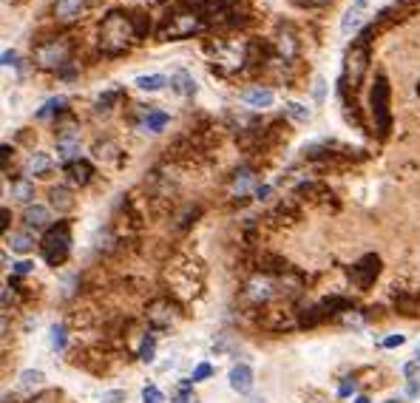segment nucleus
Masks as SVG:
<instances>
[{
    "label": "nucleus",
    "mask_w": 420,
    "mask_h": 403,
    "mask_svg": "<svg viewBox=\"0 0 420 403\" xmlns=\"http://www.w3.org/2000/svg\"><path fill=\"white\" fill-rule=\"evenodd\" d=\"M139 40L136 32H134V23H131V15H122V12H108V18L103 21L100 26V52L108 54V57H117L122 52L131 49V43Z\"/></svg>",
    "instance_id": "f257e3e1"
},
{
    "label": "nucleus",
    "mask_w": 420,
    "mask_h": 403,
    "mask_svg": "<svg viewBox=\"0 0 420 403\" xmlns=\"http://www.w3.org/2000/svg\"><path fill=\"white\" fill-rule=\"evenodd\" d=\"M204 26H207V18L202 9H179L165 18L159 37L162 40H185V37H193L196 32H202Z\"/></svg>",
    "instance_id": "f03ea898"
},
{
    "label": "nucleus",
    "mask_w": 420,
    "mask_h": 403,
    "mask_svg": "<svg viewBox=\"0 0 420 403\" xmlns=\"http://www.w3.org/2000/svg\"><path fill=\"white\" fill-rule=\"evenodd\" d=\"M366 69H369V40L358 37V40L349 46L346 57H344V86L355 91V88L363 83Z\"/></svg>",
    "instance_id": "7ed1b4c3"
},
{
    "label": "nucleus",
    "mask_w": 420,
    "mask_h": 403,
    "mask_svg": "<svg viewBox=\"0 0 420 403\" xmlns=\"http://www.w3.org/2000/svg\"><path fill=\"white\" fill-rule=\"evenodd\" d=\"M369 111H372L378 134L386 136L389 128H392V108H389V83H386L383 74L375 77V86H372V94H369Z\"/></svg>",
    "instance_id": "20e7f679"
},
{
    "label": "nucleus",
    "mask_w": 420,
    "mask_h": 403,
    "mask_svg": "<svg viewBox=\"0 0 420 403\" xmlns=\"http://www.w3.org/2000/svg\"><path fill=\"white\" fill-rule=\"evenodd\" d=\"M71 250V230L66 222H60L57 228H49V233L43 236V259L49 264H60L69 259Z\"/></svg>",
    "instance_id": "39448f33"
},
{
    "label": "nucleus",
    "mask_w": 420,
    "mask_h": 403,
    "mask_svg": "<svg viewBox=\"0 0 420 403\" xmlns=\"http://www.w3.org/2000/svg\"><path fill=\"white\" fill-rule=\"evenodd\" d=\"M35 60L43 69H54V71H66L69 66V43L66 40H49L43 46H37Z\"/></svg>",
    "instance_id": "423d86ee"
},
{
    "label": "nucleus",
    "mask_w": 420,
    "mask_h": 403,
    "mask_svg": "<svg viewBox=\"0 0 420 403\" xmlns=\"http://www.w3.org/2000/svg\"><path fill=\"white\" fill-rule=\"evenodd\" d=\"M247 60L250 57H247V49L242 43H216V49H214V63L222 66V69H228V71L245 69Z\"/></svg>",
    "instance_id": "0eeeda50"
},
{
    "label": "nucleus",
    "mask_w": 420,
    "mask_h": 403,
    "mask_svg": "<svg viewBox=\"0 0 420 403\" xmlns=\"http://www.w3.org/2000/svg\"><path fill=\"white\" fill-rule=\"evenodd\" d=\"M378 273H380V259L375 256V253H369V256H363L358 264H352V270H349V276H352V281L361 287V290H369L372 284H375V279H378Z\"/></svg>",
    "instance_id": "6e6552de"
},
{
    "label": "nucleus",
    "mask_w": 420,
    "mask_h": 403,
    "mask_svg": "<svg viewBox=\"0 0 420 403\" xmlns=\"http://www.w3.org/2000/svg\"><path fill=\"white\" fill-rule=\"evenodd\" d=\"M369 4H372V0H352V6L346 9V15H344V21H341L344 37L358 35V32L363 29V23H366V18H369Z\"/></svg>",
    "instance_id": "1a4fd4ad"
},
{
    "label": "nucleus",
    "mask_w": 420,
    "mask_h": 403,
    "mask_svg": "<svg viewBox=\"0 0 420 403\" xmlns=\"http://www.w3.org/2000/svg\"><path fill=\"white\" fill-rule=\"evenodd\" d=\"M148 321H151L156 329H168L170 324L179 321V307H176L173 301H168V298H159V301H153V304L148 307Z\"/></svg>",
    "instance_id": "9d476101"
},
{
    "label": "nucleus",
    "mask_w": 420,
    "mask_h": 403,
    "mask_svg": "<svg viewBox=\"0 0 420 403\" xmlns=\"http://www.w3.org/2000/svg\"><path fill=\"white\" fill-rule=\"evenodd\" d=\"M276 54H279V60H284V63H290V60L298 54V37H296V32H293L290 26H281V29L276 32Z\"/></svg>",
    "instance_id": "9b49d317"
},
{
    "label": "nucleus",
    "mask_w": 420,
    "mask_h": 403,
    "mask_svg": "<svg viewBox=\"0 0 420 403\" xmlns=\"http://www.w3.org/2000/svg\"><path fill=\"white\" fill-rule=\"evenodd\" d=\"M165 125H168V114H165V111H159V108H142V111H139V117H136V128H139V131L159 134Z\"/></svg>",
    "instance_id": "f8f14e48"
},
{
    "label": "nucleus",
    "mask_w": 420,
    "mask_h": 403,
    "mask_svg": "<svg viewBox=\"0 0 420 403\" xmlns=\"http://www.w3.org/2000/svg\"><path fill=\"white\" fill-rule=\"evenodd\" d=\"M86 6H88V0H54V15L57 21L71 23L86 12Z\"/></svg>",
    "instance_id": "ddd939ff"
},
{
    "label": "nucleus",
    "mask_w": 420,
    "mask_h": 403,
    "mask_svg": "<svg viewBox=\"0 0 420 403\" xmlns=\"http://www.w3.org/2000/svg\"><path fill=\"white\" fill-rule=\"evenodd\" d=\"M273 100H276L273 88H264V86H253V88H247V91L242 94V103L250 105V108H270Z\"/></svg>",
    "instance_id": "4468645a"
},
{
    "label": "nucleus",
    "mask_w": 420,
    "mask_h": 403,
    "mask_svg": "<svg viewBox=\"0 0 420 403\" xmlns=\"http://www.w3.org/2000/svg\"><path fill=\"white\" fill-rule=\"evenodd\" d=\"M231 386L239 392V395H247L253 389V369L247 363H236L231 369Z\"/></svg>",
    "instance_id": "2eb2a0df"
},
{
    "label": "nucleus",
    "mask_w": 420,
    "mask_h": 403,
    "mask_svg": "<svg viewBox=\"0 0 420 403\" xmlns=\"http://www.w3.org/2000/svg\"><path fill=\"white\" fill-rule=\"evenodd\" d=\"M23 219H26V228L32 230H40V228H49V222H52V211L46 208V205H29L26 208V214H23Z\"/></svg>",
    "instance_id": "dca6fc26"
},
{
    "label": "nucleus",
    "mask_w": 420,
    "mask_h": 403,
    "mask_svg": "<svg viewBox=\"0 0 420 403\" xmlns=\"http://www.w3.org/2000/svg\"><path fill=\"white\" fill-rule=\"evenodd\" d=\"M270 296H273V284H270V279H253V281L245 287V298L253 301V304H262V301H267Z\"/></svg>",
    "instance_id": "f3484780"
},
{
    "label": "nucleus",
    "mask_w": 420,
    "mask_h": 403,
    "mask_svg": "<svg viewBox=\"0 0 420 403\" xmlns=\"http://www.w3.org/2000/svg\"><path fill=\"white\" fill-rule=\"evenodd\" d=\"M49 202H52V208H54L57 214H69V211L74 208V196H71V190L63 187V185H57V187L49 190Z\"/></svg>",
    "instance_id": "a211bd4d"
},
{
    "label": "nucleus",
    "mask_w": 420,
    "mask_h": 403,
    "mask_svg": "<svg viewBox=\"0 0 420 403\" xmlns=\"http://www.w3.org/2000/svg\"><path fill=\"white\" fill-rule=\"evenodd\" d=\"M91 173H94V168H91L86 159H74V162L69 165V179H71L74 185H88V182H91Z\"/></svg>",
    "instance_id": "6ab92c4d"
},
{
    "label": "nucleus",
    "mask_w": 420,
    "mask_h": 403,
    "mask_svg": "<svg viewBox=\"0 0 420 403\" xmlns=\"http://www.w3.org/2000/svg\"><path fill=\"white\" fill-rule=\"evenodd\" d=\"M250 185H253V170L250 168H239L233 173V179H231V193L233 196H245L250 190Z\"/></svg>",
    "instance_id": "aec40b11"
},
{
    "label": "nucleus",
    "mask_w": 420,
    "mask_h": 403,
    "mask_svg": "<svg viewBox=\"0 0 420 403\" xmlns=\"http://www.w3.org/2000/svg\"><path fill=\"white\" fill-rule=\"evenodd\" d=\"M170 86H173V91L185 94V97L196 94V80H193L187 71H173V77H170Z\"/></svg>",
    "instance_id": "412c9836"
},
{
    "label": "nucleus",
    "mask_w": 420,
    "mask_h": 403,
    "mask_svg": "<svg viewBox=\"0 0 420 403\" xmlns=\"http://www.w3.org/2000/svg\"><path fill=\"white\" fill-rule=\"evenodd\" d=\"M9 196H12L15 202H32V196H35V185H32L29 179H15V182L9 185Z\"/></svg>",
    "instance_id": "4be33fe9"
},
{
    "label": "nucleus",
    "mask_w": 420,
    "mask_h": 403,
    "mask_svg": "<svg viewBox=\"0 0 420 403\" xmlns=\"http://www.w3.org/2000/svg\"><path fill=\"white\" fill-rule=\"evenodd\" d=\"M26 170L35 173V176H46V173L52 170V159H49L46 153H32L29 162H26Z\"/></svg>",
    "instance_id": "5701e85b"
},
{
    "label": "nucleus",
    "mask_w": 420,
    "mask_h": 403,
    "mask_svg": "<svg viewBox=\"0 0 420 403\" xmlns=\"http://www.w3.org/2000/svg\"><path fill=\"white\" fill-rule=\"evenodd\" d=\"M165 86H168L165 74H142V77H136V88H142V91H159Z\"/></svg>",
    "instance_id": "b1692460"
},
{
    "label": "nucleus",
    "mask_w": 420,
    "mask_h": 403,
    "mask_svg": "<svg viewBox=\"0 0 420 403\" xmlns=\"http://www.w3.org/2000/svg\"><path fill=\"white\" fill-rule=\"evenodd\" d=\"M43 383V372L40 369H26L23 375H21V380H18V389L21 392H32L35 386H40Z\"/></svg>",
    "instance_id": "393cba45"
},
{
    "label": "nucleus",
    "mask_w": 420,
    "mask_h": 403,
    "mask_svg": "<svg viewBox=\"0 0 420 403\" xmlns=\"http://www.w3.org/2000/svg\"><path fill=\"white\" fill-rule=\"evenodd\" d=\"M9 245H12L15 253H29L35 247V239H32V233H12Z\"/></svg>",
    "instance_id": "a878e982"
},
{
    "label": "nucleus",
    "mask_w": 420,
    "mask_h": 403,
    "mask_svg": "<svg viewBox=\"0 0 420 403\" xmlns=\"http://www.w3.org/2000/svg\"><path fill=\"white\" fill-rule=\"evenodd\" d=\"M287 114H290V119H296V122H307V119L313 117V111H310L307 105H301V103H287Z\"/></svg>",
    "instance_id": "bb28decb"
},
{
    "label": "nucleus",
    "mask_w": 420,
    "mask_h": 403,
    "mask_svg": "<svg viewBox=\"0 0 420 403\" xmlns=\"http://www.w3.org/2000/svg\"><path fill=\"white\" fill-rule=\"evenodd\" d=\"M77 148H80V142H57V159L71 165L74 156H77Z\"/></svg>",
    "instance_id": "cd10ccee"
},
{
    "label": "nucleus",
    "mask_w": 420,
    "mask_h": 403,
    "mask_svg": "<svg viewBox=\"0 0 420 403\" xmlns=\"http://www.w3.org/2000/svg\"><path fill=\"white\" fill-rule=\"evenodd\" d=\"M131 23H134V32H136V37H148V29H151V21H148V15H142V12H134V15H131Z\"/></svg>",
    "instance_id": "c85d7f7f"
},
{
    "label": "nucleus",
    "mask_w": 420,
    "mask_h": 403,
    "mask_svg": "<svg viewBox=\"0 0 420 403\" xmlns=\"http://www.w3.org/2000/svg\"><path fill=\"white\" fill-rule=\"evenodd\" d=\"M63 105H66V97H52V100H49V103H46V105L37 111V117H40V119H46L49 114H54V111H63Z\"/></svg>",
    "instance_id": "c756f323"
},
{
    "label": "nucleus",
    "mask_w": 420,
    "mask_h": 403,
    "mask_svg": "<svg viewBox=\"0 0 420 403\" xmlns=\"http://www.w3.org/2000/svg\"><path fill=\"white\" fill-rule=\"evenodd\" d=\"M162 400H165V395L159 392V386L151 383V386L142 389V403H162Z\"/></svg>",
    "instance_id": "7c9ffc66"
},
{
    "label": "nucleus",
    "mask_w": 420,
    "mask_h": 403,
    "mask_svg": "<svg viewBox=\"0 0 420 403\" xmlns=\"http://www.w3.org/2000/svg\"><path fill=\"white\" fill-rule=\"evenodd\" d=\"M114 151H117L114 142H97V145H94V156H97V159H111Z\"/></svg>",
    "instance_id": "2f4dec72"
},
{
    "label": "nucleus",
    "mask_w": 420,
    "mask_h": 403,
    "mask_svg": "<svg viewBox=\"0 0 420 403\" xmlns=\"http://www.w3.org/2000/svg\"><path fill=\"white\" fill-rule=\"evenodd\" d=\"M52 346H54V349H63V346H66V327H63V324L52 327Z\"/></svg>",
    "instance_id": "473e14b6"
},
{
    "label": "nucleus",
    "mask_w": 420,
    "mask_h": 403,
    "mask_svg": "<svg viewBox=\"0 0 420 403\" xmlns=\"http://www.w3.org/2000/svg\"><path fill=\"white\" fill-rule=\"evenodd\" d=\"M153 352H156V341L148 335L145 341H142V349H139V358L142 361H153Z\"/></svg>",
    "instance_id": "72a5a7b5"
},
{
    "label": "nucleus",
    "mask_w": 420,
    "mask_h": 403,
    "mask_svg": "<svg viewBox=\"0 0 420 403\" xmlns=\"http://www.w3.org/2000/svg\"><path fill=\"white\" fill-rule=\"evenodd\" d=\"M403 375L409 378V383H417V380H420V363H417V361L406 363V366H403Z\"/></svg>",
    "instance_id": "f704fd0d"
},
{
    "label": "nucleus",
    "mask_w": 420,
    "mask_h": 403,
    "mask_svg": "<svg viewBox=\"0 0 420 403\" xmlns=\"http://www.w3.org/2000/svg\"><path fill=\"white\" fill-rule=\"evenodd\" d=\"M210 375H214V366H210V363H199L193 369V380H207Z\"/></svg>",
    "instance_id": "c9c22d12"
},
{
    "label": "nucleus",
    "mask_w": 420,
    "mask_h": 403,
    "mask_svg": "<svg viewBox=\"0 0 420 403\" xmlns=\"http://www.w3.org/2000/svg\"><path fill=\"white\" fill-rule=\"evenodd\" d=\"M122 400H125V392H122V389H111V392L103 395L100 403H122Z\"/></svg>",
    "instance_id": "e433bc0d"
},
{
    "label": "nucleus",
    "mask_w": 420,
    "mask_h": 403,
    "mask_svg": "<svg viewBox=\"0 0 420 403\" xmlns=\"http://www.w3.org/2000/svg\"><path fill=\"white\" fill-rule=\"evenodd\" d=\"M117 97H119V91H108L105 97H100V100H97V108H100V111H108V108H111V103H114Z\"/></svg>",
    "instance_id": "4c0bfd02"
},
{
    "label": "nucleus",
    "mask_w": 420,
    "mask_h": 403,
    "mask_svg": "<svg viewBox=\"0 0 420 403\" xmlns=\"http://www.w3.org/2000/svg\"><path fill=\"white\" fill-rule=\"evenodd\" d=\"M296 6H301V9H318V6H327L329 0H293Z\"/></svg>",
    "instance_id": "58836bf2"
},
{
    "label": "nucleus",
    "mask_w": 420,
    "mask_h": 403,
    "mask_svg": "<svg viewBox=\"0 0 420 403\" xmlns=\"http://www.w3.org/2000/svg\"><path fill=\"white\" fill-rule=\"evenodd\" d=\"M403 335H389V338H383L380 341V346H386V349H395V346H403Z\"/></svg>",
    "instance_id": "ea45409f"
},
{
    "label": "nucleus",
    "mask_w": 420,
    "mask_h": 403,
    "mask_svg": "<svg viewBox=\"0 0 420 403\" xmlns=\"http://www.w3.org/2000/svg\"><path fill=\"white\" fill-rule=\"evenodd\" d=\"M352 392H355V380H352V378H344V380H341V389H338V395H341V397H349Z\"/></svg>",
    "instance_id": "a19ab883"
},
{
    "label": "nucleus",
    "mask_w": 420,
    "mask_h": 403,
    "mask_svg": "<svg viewBox=\"0 0 420 403\" xmlns=\"http://www.w3.org/2000/svg\"><path fill=\"white\" fill-rule=\"evenodd\" d=\"M54 400H57V392H43V395H37V397H32L26 403H54Z\"/></svg>",
    "instance_id": "79ce46f5"
},
{
    "label": "nucleus",
    "mask_w": 420,
    "mask_h": 403,
    "mask_svg": "<svg viewBox=\"0 0 420 403\" xmlns=\"http://www.w3.org/2000/svg\"><path fill=\"white\" fill-rule=\"evenodd\" d=\"M32 270H35V262H18V264H15V273H18V276H29Z\"/></svg>",
    "instance_id": "37998d69"
},
{
    "label": "nucleus",
    "mask_w": 420,
    "mask_h": 403,
    "mask_svg": "<svg viewBox=\"0 0 420 403\" xmlns=\"http://www.w3.org/2000/svg\"><path fill=\"white\" fill-rule=\"evenodd\" d=\"M9 304H15V293H12V284L4 287V310H9Z\"/></svg>",
    "instance_id": "c03bdc74"
},
{
    "label": "nucleus",
    "mask_w": 420,
    "mask_h": 403,
    "mask_svg": "<svg viewBox=\"0 0 420 403\" xmlns=\"http://www.w3.org/2000/svg\"><path fill=\"white\" fill-rule=\"evenodd\" d=\"M18 63V54L15 52H4V66H15Z\"/></svg>",
    "instance_id": "a18cd8bd"
},
{
    "label": "nucleus",
    "mask_w": 420,
    "mask_h": 403,
    "mask_svg": "<svg viewBox=\"0 0 420 403\" xmlns=\"http://www.w3.org/2000/svg\"><path fill=\"white\" fill-rule=\"evenodd\" d=\"M315 100H324V80H315Z\"/></svg>",
    "instance_id": "49530a36"
},
{
    "label": "nucleus",
    "mask_w": 420,
    "mask_h": 403,
    "mask_svg": "<svg viewBox=\"0 0 420 403\" xmlns=\"http://www.w3.org/2000/svg\"><path fill=\"white\" fill-rule=\"evenodd\" d=\"M267 193H270V185H262V187H256V196H259V199H267Z\"/></svg>",
    "instance_id": "de8ad7c7"
},
{
    "label": "nucleus",
    "mask_w": 420,
    "mask_h": 403,
    "mask_svg": "<svg viewBox=\"0 0 420 403\" xmlns=\"http://www.w3.org/2000/svg\"><path fill=\"white\" fill-rule=\"evenodd\" d=\"M9 151H12V148H9V145H4V170L9 168Z\"/></svg>",
    "instance_id": "09e8293b"
},
{
    "label": "nucleus",
    "mask_w": 420,
    "mask_h": 403,
    "mask_svg": "<svg viewBox=\"0 0 420 403\" xmlns=\"http://www.w3.org/2000/svg\"><path fill=\"white\" fill-rule=\"evenodd\" d=\"M0 228H4V230L9 228V211H4V222H0Z\"/></svg>",
    "instance_id": "8fccbe9b"
},
{
    "label": "nucleus",
    "mask_w": 420,
    "mask_h": 403,
    "mask_svg": "<svg viewBox=\"0 0 420 403\" xmlns=\"http://www.w3.org/2000/svg\"><path fill=\"white\" fill-rule=\"evenodd\" d=\"M176 403H193V397H187V395H182V397H179Z\"/></svg>",
    "instance_id": "3c124183"
},
{
    "label": "nucleus",
    "mask_w": 420,
    "mask_h": 403,
    "mask_svg": "<svg viewBox=\"0 0 420 403\" xmlns=\"http://www.w3.org/2000/svg\"><path fill=\"white\" fill-rule=\"evenodd\" d=\"M355 403H369V397H358V400H355Z\"/></svg>",
    "instance_id": "603ef678"
},
{
    "label": "nucleus",
    "mask_w": 420,
    "mask_h": 403,
    "mask_svg": "<svg viewBox=\"0 0 420 403\" xmlns=\"http://www.w3.org/2000/svg\"><path fill=\"white\" fill-rule=\"evenodd\" d=\"M417 363H420V344H417Z\"/></svg>",
    "instance_id": "864d4df0"
},
{
    "label": "nucleus",
    "mask_w": 420,
    "mask_h": 403,
    "mask_svg": "<svg viewBox=\"0 0 420 403\" xmlns=\"http://www.w3.org/2000/svg\"><path fill=\"white\" fill-rule=\"evenodd\" d=\"M386 403H397V400H386Z\"/></svg>",
    "instance_id": "5fc2aeb1"
},
{
    "label": "nucleus",
    "mask_w": 420,
    "mask_h": 403,
    "mask_svg": "<svg viewBox=\"0 0 420 403\" xmlns=\"http://www.w3.org/2000/svg\"><path fill=\"white\" fill-rule=\"evenodd\" d=\"M417 94H420V86H417Z\"/></svg>",
    "instance_id": "6e6d98bb"
}]
</instances>
